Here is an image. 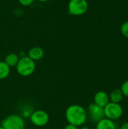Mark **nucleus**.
<instances>
[{
	"label": "nucleus",
	"mask_w": 128,
	"mask_h": 129,
	"mask_svg": "<svg viewBox=\"0 0 128 129\" xmlns=\"http://www.w3.org/2000/svg\"><path fill=\"white\" fill-rule=\"evenodd\" d=\"M66 119L69 124L77 127L83 125L88 119V113L85 109L78 104L69 106L66 110Z\"/></svg>",
	"instance_id": "obj_1"
},
{
	"label": "nucleus",
	"mask_w": 128,
	"mask_h": 129,
	"mask_svg": "<svg viewBox=\"0 0 128 129\" xmlns=\"http://www.w3.org/2000/svg\"><path fill=\"white\" fill-rule=\"evenodd\" d=\"M35 70V63L28 56H24L20 58L17 66L16 70L19 75L23 77L31 76Z\"/></svg>",
	"instance_id": "obj_2"
},
{
	"label": "nucleus",
	"mask_w": 128,
	"mask_h": 129,
	"mask_svg": "<svg viewBox=\"0 0 128 129\" xmlns=\"http://www.w3.org/2000/svg\"><path fill=\"white\" fill-rule=\"evenodd\" d=\"M1 126L5 129H25L26 125L23 117L16 114H11L2 120Z\"/></svg>",
	"instance_id": "obj_3"
},
{
	"label": "nucleus",
	"mask_w": 128,
	"mask_h": 129,
	"mask_svg": "<svg viewBox=\"0 0 128 129\" xmlns=\"http://www.w3.org/2000/svg\"><path fill=\"white\" fill-rule=\"evenodd\" d=\"M88 2L87 0H70L68 3V12L73 16H81L87 12Z\"/></svg>",
	"instance_id": "obj_4"
},
{
	"label": "nucleus",
	"mask_w": 128,
	"mask_h": 129,
	"mask_svg": "<svg viewBox=\"0 0 128 129\" xmlns=\"http://www.w3.org/2000/svg\"><path fill=\"white\" fill-rule=\"evenodd\" d=\"M103 110L105 117L112 121L118 119L123 115V108L120 104L109 102L103 107Z\"/></svg>",
	"instance_id": "obj_5"
},
{
	"label": "nucleus",
	"mask_w": 128,
	"mask_h": 129,
	"mask_svg": "<svg viewBox=\"0 0 128 129\" xmlns=\"http://www.w3.org/2000/svg\"><path fill=\"white\" fill-rule=\"evenodd\" d=\"M88 117L94 123L98 122L100 120L105 118L103 107L97 105L95 103H91L88 107Z\"/></svg>",
	"instance_id": "obj_6"
},
{
	"label": "nucleus",
	"mask_w": 128,
	"mask_h": 129,
	"mask_svg": "<svg viewBox=\"0 0 128 129\" xmlns=\"http://www.w3.org/2000/svg\"><path fill=\"white\" fill-rule=\"evenodd\" d=\"M31 122L38 127H42L46 125L49 122V115L46 111L39 110H36L30 116Z\"/></svg>",
	"instance_id": "obj_7"
},
{
	"label": "nucleus",
	"mask_w": 128,
	"mask_h": 129,
	"mask_svg": "<svg viewBox=\"0 0 128 129\" xmlns=\"http://www.w3.org/2000/svg\"><path fill=\"white\" fill-rule=\"evenodd\" d=\"M109 102V94L106 91H99L95 94L94 98V103H95L97 105L101 107H104Z\"/></svg>",
	"instance_id": "obj_8"
},
{
	"label": "nucleus",
	"mask_w": 128,
	"mask_h": 129,
	"mask_svg": "<svg viewBox=\"0 0 128 129\" xmlns=\"http://www.w3.org/2000/svg\"><path fill=\"white\" fill-rule=\"evenodd\" d=\"M45 54L44 50L40 47H32L28 51V57L34 61L40 60Z\"/></svg>",
	"instance_id": "obj_9"
},
{
	"label": "nucleus",
	"mask_w": 128,
	"mask_h": 129,
	"mask_svg": "<svg viewBox=\"0 0 128 129\" xmlns=\"http://www.w3.org/2000/svg\"><path fill=\"white\" fill-rule=\"evenodd\" d=\"M96 129H116V125L114 121L105 117L97 122Z\"/></svg>",
	"instance_id": "obj_10"
},
{
	"label": "nucleus",
	"mask_w": 128,
	"mask_h": 129,
	"mask_svg": "<svg viewBox=\"0 0 128 129\" xmlns=\"http://www.w3.org/2000/svg\"><path fill=\"white\" fill-rule=\"evenodd\" d=\"M109 98V102L119 104L122 101L124 95L120 88H115L110 92Z\"/></svg>",
	"instance_id": "obj_11"
},
{
	"label": "nucleus",
	"mask_w": 128,
	"mask_h": 129,
	"mask_svg": "<svg viewBox=\"0 0 128 129\" xmlns=\"http://www.w3.org/2000/svg\"><path fill=\"white\" fill-rule=\"evenodd\" d=\"M20 60L19 56L15 53H11L8 54L5 58V63L11 68L12 67H16Z\"/></svg>",
	"instance_id": "obj_12"
},
{
	"label": "nucleus",
	"mask_w": 128,
	"mask_h": 129,
	"mask_svg": "<svg viewBox=\"0 0 128 129\" xmlns=\"http://www.w3.org/2000/svg\"><path fill=\"white\" fill-rule=\"evenodd\" d=\"M11 69L5 63V61H0V80L4 79L10 74Z\"/></svg>",
	"instance_id": "obj_13"
},
{
	"label": "nucleus",
	"mask_w": 128,
	"mask_h": 129,
	"mask_svg": "<svg viewBox=\"0 0 128 129\" xmlns=\"http://www.w3.org/2000/svg\"><path fill=\"white\" fill-rule=\"evenodd\" d=\"M121 33L124 37L128 39V21L123 23L121 26Z\"/></svg>",
	"instance_id": "obj_14"
},
{
	"label": "nucleus",
	"mask_w": 128,
	"mask_h": 129,
	"mask_svg": "<svg viewBox=\"0 0 128 129\" xmlns=\"http://www.w3.org/2000/svg\"><path fill=\"white\" fill-rule=\"evenodd\" d=\"M120 89H121V91L123 95H124V97L128 98V79L127 80H126V81H124V82L122 83V85H121Z\"/></svg>",
	"instance_id": "obj_15"
},
{
	"label": "nucleus",
	"mask_w": 128,
	"mask_h": 129,
	"mask_svg": "<svg viewBox=\"0 0 128 129\" xmlns=\"http://www.w3.org/2000/svg\"><path fill=\"white\" fill-rule=\"evenodd\" d=\"M35 0H18L19 3L23 6H29V5H31L33 2H34Z\"/></svg>",
	"instance_id": "obj_16"
},
{
	"label": "nucleus",
	"mask_w": 128,
	"mask_h": 129,
	"mask_svg": "<svg viewBox=\"0 0 128 129\" xmlns=\"http://www.w3.org/2000/svg\"><path fill=\"white\" fill-rule=\"evenodd\" d=\"M63 129H78L77 126L75 125H71V124H68L65 126V128Z\"/></svg>",
	"instance_id": "obj_17"
},
{
	"label": "nucleus",
	"mask_w": 128,
	"mask_h": 129,
	"mask_svg": "<svg viewBox=\"0 0 128 129\" xmlns=\"http://www.w3.org/2000/svg\"><path fill=\"white\" fill-rule=\"evenodd\" d=\"M121 129H128V122L123 123L121 126Z\"/></svg>",
	"instance_id": "obj_18"
},
{
	"label": "nucleus",
	"mask_w": 128,
	"mask_h": 129,
	"mask_svg": "<svg viewBox=\"0 0 128 129\" xmlns=\"http://www.w3.org/2000/svg\"><path fill=\"white\" fill-rule=\"evenodd\" d=\"M79 129H90V128L88 127V126H86V125H81V127Z\"/></svg>",
	"instance_id": "obj_19"
},
{
	"label": "nucleus",
	"mask_w": 128,
	"mask_h": 129,
	"mask_svg": "<svg viewBox=\"0 0 128 129\" xmlns=\"http://www.w3.org/2000/svg\"><path fill=\"white\" fill-rule=\"evenodd\" d=\"M38 2H48L50 0H38Z\"/></svg>",
	"instance_id": "obj_20"
},
{
	"label": "nucleus",
	"mask_w": 128,
	"mask_h": 129,
	"mask_svg": "<svg viewBox=\"0 0 128 129\" xmlns=\"http://www.w3.org/2000/svg\"><path fill=\"white\" fill-rule=\"evenodd\" d=\"M0 129H5V128H3L2 126H0Z\"/></svg>",
	"instance_id": "obj_21"
}]
</instances>
